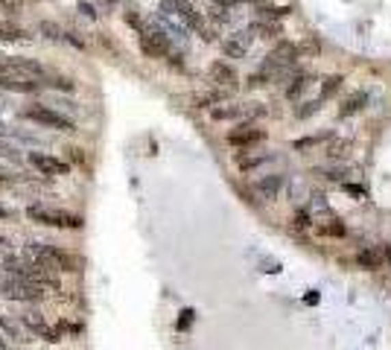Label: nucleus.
I'll return each instance as SVG.
<instances>
[{
  "instance_id": "39448f33",
  "label": "nucleus",
  "mask_w": 391,
  "mask_h": 350,
  "mask_svg": "<svg viewBox=\"0 0 391 350\" xmlns=\"http://www.w3.org/2000/svg\"><path fill=\"white\" fill-rule=\"evenodd\" d=\"M137 32H140V50H144L146 56H152V59L170 56V38H167L164 29H158V27H140Z\"/></svg>"
},
{
  "instance_id": "bb28decb",
  "label": "nucleus",
  "mask_w": 391,
  "mask_h": 350,
  "mask_svg": "<svg viewBox=\"0 0 391 350\" xmlns=\"http://www.w3.org/2000/svg\"><path fill=\"white\" fill-rule=\"evenodd\" d=\"M237 3H263V0H237Z\"/></svg>"
},
{
  "instance_id": "412c9836",
  "label": "nucleus",
  "mask_w": 391,
  "mask_h": 350,
  "mask_svg": "<svg viewBox=\"0 0 391 350\" xmlns=\"http://www.w3.org/2000/svg\"><path fill=\"white\" fill-rule=\"evenodd\" d=\"M345 190L353 196V199H365V190L362 187H356V184H345Z\"/></svg>"
},
{
  "instance_id": "b1692460",
  "label": "nucleus",
  "mask_w": 391,
  "mask_h": 350,
  "mask_svg": "<svg viewBox=\"0 0 391 350\" xmlns=\"http://www.w3.org/2000/svg\"><path fill=\"white\" fill-rule=\"evenodd\" d=\"M190 321H193V312H190V310H184V312H181V321H178V327H187Z\"/></svg>"
},
{
  "instance_id": "393cba45",
  "label": "nucleus",
  "mask_w": 391,
  "mask_h": 350,
  "mask_svg": "<svg viewBox=\"0 0 391 350\" xmlns=\"http://www.w3.org/2000/svg\"><path fill=\"white\" fill-rule=\"evenodd\" d=\"M0 6H6V9H18V6H21V0H0Z\"/></svg>"
},
{
  "instance_id": "f257e3e1",
  "label": "nucleus",
  "mask_w": 391,
  "mask_h": 350,
  "mask_svg": "<svg viewBox=\"0 0 391 350\" xmlns=\"http://www.w3.org/2000/svg\"><path fill=\"white\" fill-rule=\"evenodd\" d=\"M47 70L32 59H9L0 62V88H12V91H36L47 85Z\"/></svg>"
},
{
  "instance_id": "0eeeda50",
  "label": "nucleus",
  "mask_w": 391,
  "mask_h": 350,
  "mask_svg": "<svg viewBox=\"0 0 391 350\" xmlns=\"http://www.w3.org/2000/svg\"><path fill=\"white\" fill-rule=\"evenodd\" d=\"M310 222H316V231L324 237H345V222L336 213H330L327 207H319V211L310 213Z\"/></svg>"
},
{
  "instance_id": "c756f323",
  "label": "nucleus",
  "mask_w": 391,
  "mask_h": 350,
  "mask_svg": "<svg viewBox=\"0 0 391 350\" xmlns=\"http://www.w3.org/2000/svg\"><path fill=\"white\" fill-rule=\"evenodd\" d=\"M0 350H6V345H3V342H0Z\"/></svg>"
},
{
  "instance_id": "4be33fe9",
  "label": "nucleus",
  "mask_w": 391,
  "mask_h": 350,
  "mask_svg": "<svg viewBox=\"0 0 391 350\" xmlns=\"http://www.w3.org/2000/svg\"><path fill=\"white\" fill-rule=\"evenodd\" d=\"M316 111H319V103H307V105H304L301 111H298V117H310V114H316Z\"/></svg>"
},
{
  "instance_id": "c85d7f7f",
  "label": "nucleus",
  "mask_w": 391,
  "mask_h": 350,
  "mask_svg": "<svg viewBox=\"0 0 391 350\" xmlns=\"http://www.w3.org/2000/svg\"><path fill=\"white\" fill-rule=\"evenodd\" d=\"M0 184H6V175H0Z\"/></svg>"
},
{
  "instance_id": "f3484780",
  "label": "nucleus",
  "mask_w": 391,
  "mask_h": 350,
  "mask_svg": "<svg viewBox=\"0 0 391 350\" xmlns=\"http://www.w3.org/2000/svg\"><path fill=\"white\" fill-rule=\"evenodd\" d=\"M266 161H269V155H245V152H243L240 161H237V163H240V170H243V172H252V170H257L260 163H266Z\"/></svg>"
},
{
  "instance_id": "20e7f679",
  "label": "nucleus",
  "mask_w": 391,
  "mask_h": 350,
  "mask_svg": "<svg viewBox=\"0 0 391 350\" xmlns=\"http://www.w3.org/2000/svg\"><path fill=\"white\" fill-rule=\"evenodd\" d=\"M0 295L9 301H41L47 295V289H41L38 283L24 280V278H9V280H3V286H0Z\"/></svg>"
},
{
  "instance_id": "423d86ee",
  "label": "nucleus",
  "mask_w": 391,
  "mask_h": 350,
  "mask_svg": "<svg viewBox=\"0 0 391 350\" xmlns=\"http://www.w3.org/2000/svg\"><path fill=\"white\" fill-rule=\"evenodd\" d=\"M27 120H32V123L44 126V129H56V131H73V120L62 117L59 111H53V108L47 105H29L24 111Z\"/></svg>"
},
{
  "instance_id": "1a4fd4ad",
  "label": "nucleus",
  "mask_w": 391,
  "mask_h": 350,
  "mask_svg": "<svg viewBox=\"0 0 391 350\" xmlns=\"http://www.w3.org/2000/svg\"><path fill=\"white\" fill-rule=\"evenodd\" d=\"M29 163L44 175H64L70 170V163H64V161L53 158V155H44V152H29Z\"/></svg>"
},
{
  "instance_id": "f03ea898",
  "label": "nucleus",
  "mask_w": 391,
  "mask_h": 350,
  "mask_svg": "<svg viewBox=\"0 0 391 350\" xmlns=\"http://www.w3.org/2000/svg\"><path fill=\"white\" fill-rule=\"evenodd\" d=\"M27 254L38 262L41 269H47V271H76V266H79V260H76L73 254H68V251H62L56 245H44V243H32L27 248Z\"/></svg>"
},
{
  "instance_id": "aec40b11",
  "label": "nucleus",
  "mask_w": 391,
  "mask_h": 350,
  "mask_svg": "<svg viewBox=\"0 0 391 350\" xmlns=\"http://www.w3.org/2000/svg\"><path fill=\"white\" fill-rule=\"evenodd\" d=\"M295 47H298V56H301V53H312V56H316V53H319V41L316 38H307L304 44H295Z\"/></svg>"
},
{
  "instance_id": "5701e85b",
  "label": "nucleus",
  "mask_w": 391,
  "mask_h": 350,
  "mask_svg": "<svg viewBox=\"0 0 391 350\" xmlns=\"http://www.w3.org/2000/svg\"><path fill=\"white\" fill-rule=\"evenodd\" d=\"M295 225H298V228H307V225H310V213H307V211H301V213L295 216Z\"/></svg>"
},
{
  "instance_id": "a878e982",
  "label": "nucleus",
  "mask_w": 391,
  "mask_h": 350,
  "mask_svg": "<svg viewBox=\"0 0 391 350\" xmlns=\"http://www.w3.org/2000/svg\"><path fill=\"white\" fill-rule=\"evenodd\" d=\"M9 216H12V211H9V207H3V204H0V219H9Z\"/></svg>"
},
{
  "instance_id": "9d476101",
  "label": "nucleus",
  "mask_w": 391,
  "mask_h": 350,
  "mask_svg": "<svg viewBox=\"0 0 391 350\" xmlns=\"http://www.w3.org/2000/svg\"><path fill=\"white\" fill-rule=\"evenodd\" d=\"M252 41H254V32L252 29H240V32H234L231 38H225V53L228 56H234V59H243L245 53H248V47H252Z\"/></svg>"
},
{
  "instance_id": "f8f14e48",
  "label": "nucleus",
  "mask_w": 391,
  "mask_h": 350,
  "mask_svg": "<svg viewBox=\"0 0 391 350\" xmlns=\"http://www.w3.org/2000/svg\"><path fill=\"white\" fill-rule=\"evenodd\" d=\"M211 76H213V82L222 85V88H237V82H240L237 70L231 68V64H225V62H216L211 68Z\"/></svg>"
},
{
  "instance_id": "6e6552de",
  "label": "nucleus",
  "mask_w": 391,
  "mask_h": 350,
  "mask_svg": "<svg viewBox=\"0 0 391 350\" xmlns=\"http://www.w3.org/2000/svg\"><path fill=\"white\" fill-rule=\"evenodd\" d=\"M266 137V131L263 129H257V126H248V123H243V126H237V129H231L228 131V144H234V146H243V149H248V146H254V144H260V140Z\"/></svg>"
},
{
  "instance_id": "cd10ccee",
  "label": "nucleus",
  "mask_w": 391,
  "mask_h": 350,
  "mask_svg": "<svg viewBox=\"0 0 391 350\" xmlns=\"http://www.w3.org/2000/svg\"><path fill=\"white\" fill-rule=\"evenodd\" d=\"M3 245H9V243H6V237H0V248H3Z\"/></svg>"
},
{
  "instance_id": "a211bd4d",
  "label": "nucleus",
  "mask_w": 391,
  "mask_h": 350,
  "mask_svg": "<svg viewBox=\"0 0 391 350\" xmlns=\"http://www.w3.org/2000/svg\"><path fill=\"white\" fill-rule=\"evenodd\" d=\"M339 88H342V76H327V79H324V85H321V96L327 100V96H333L336 91H339Z\"/></svg>"
},
{
  "instance_id": "9b49d317",
  "label": "nucleus",
  "mask_w": 391,
  "mask_h": 350,
  "mask_svg": "<svg viewBox=\"0 0 391 350\" xmlns=\"http://www.w3.org/2000/svg\"><path fill=\"white\" fill-rule=\"evenodd\" d=\"M257 196H260V199H278V193L280 190H284V175H266V178H260L257 181Z\"/></svg>"
},
{
  "instance_id": "6ab92c4d",
  "label": "nucleus",
  "mask_w": 391,
  "mask_h": 350,
  "mask_svg": "<svg viewBox=\"0 0 391 350\" xmlns=\"http://www.w3.org/2000/svg\"><path fill=\"white\" fill-rule=\"evenodd\" d=\"M347 146H351L347 140H333V144L327 146V155L330 158H345L347 155Z\"/></svg>"
},
{
  "instance_id": "ddd939ff",
  "label": "nucleus",
  "mask_w": 391,
  "mask_h": 350,
  "mask_svg": "<svg viewBox=\"0 0 391 350\" xmlns=\"http://www.w3.org/2000/svg\"><path fill=\"white\" fill-rule=\"evenodd\" d=\"M356 260H360L362 269H383L386 266V251L383 248H362Z\"/></svg>"
},
{
  "instance_id": "4468645a",
  "label": "nucleus",
  "mask_w": 391,
  "mask_h": 350,
  "mask_svg": "<svg viewBox=\"0 0 391 350\" xmlns=\"http://www.w3.org/2000/svg\"><path fill=\"white\" fill-rule=\"evenodd\" d=\"M365 100H368L365 94H353V96H347L345 105H342V117H351V114H356V111H362V108H365Z\"/></svg>"
},
{
  "instance_id": "2eb2a0df",
  "label": "nucleus",
  "mask_w": 391,
  "mask_h": 350,
  "mask_svg": "<svg viewBox=\"0 0 391 350\" xmlns=\"http://www.w3.org/2000/svg\"><path fill=\"white\" fill-rule=\"evenodd\" d=\"M307 85H310V76L307 73H298L295 79H292V85L286 88V96H289V100H298V96L307 91Z\"/></svg>"
},
{
  "instance_id": "dca6fc26",
  "label": "nucleus",
  "mask_w": 391,
  "mask_h": 350,
  "mask_svg": "<svg viewBox=\"0 0 391 350\" xmlns=\"http://www.w3.org/2000/svg\"><path fill=\"white\" fill-rule=\"evenodd\" d=\"M27 32L15 27V24H9V21H0V41H21Z\"/></svg>"
},
{
  "instance_id": "7ed1b4c3",
  "label": "nucleus",
  "mask_w": 391,
  "mask_h": 350,
  "mask_svg": "<svg viewBox=\"0 0 391 350\" xmlns=\"http://www.w3.org/2000/svg\"><path fill=\"white\" fill-rule=\"evenodd\" d=\"M27 216L32 222H41V225H50V228H82L79 216H73L68 211H56V207H44V204L27 207Z\"/></svg>"
},
{
  "instance_id": "7c9ffc66",
  "label": "nucleus",
  "mask_w": 391,
  "mask_h": 350,
  "mask_svg": "<svg viewBox=\"0 0 391 350\" xmlns=\"http://www.w3.org/2000/svg\"><path fill=\"white\" fill-rule=\"evenodd\" d=\"M0 135H3V123H0Z\"/></svg>"
}]
</instances>
